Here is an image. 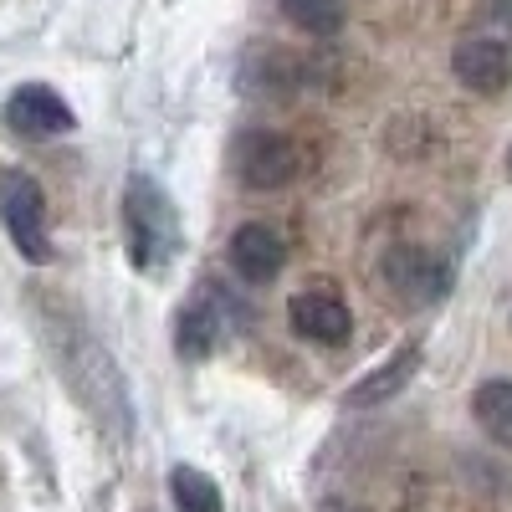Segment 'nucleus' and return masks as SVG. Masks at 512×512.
Returning a JSON list of instances; mask_svg holds the SVG:
<instances>
[{
  "instance_id": "nucleus-9",
  "label": "nucleus",
  "mask_w": 512,
  "mask_h": 512,
  "mask_svg": "<svg viewBox=\"0 0 512 512\" xmlns=\"http://www.w3.org/2000/svg\"><path fill=\"white\" fill-rule=\"evenodd\" d=\"M6 123L16 134H31V139H57V134H72L77 128V113L67 108V98L47 82H21V88L6 98Z\"/></svg>"
},
{
  "instance_id": "nucleus-1",
  "label": "nucleus",
  "mask_w": 512,
  "mask_h": 512,
  "mask_svg": "<svg viewBox=\"0 0 512 512\" xmlns=\"http://www.w3.org/2000/svg\"><path fill=\"white\" fill-rule=\"evenodd\" d=\"M123 241L144 277H159L180 256V210L154 175H128L123 185Z\"/></svg>"
},
{
  "instance_id": "nucleus-11",
  "label": "nucleus",
  "mask_w": 512,
  "mask_h": 512,
  "mask_svg": "<svg viewBox=\"0 0 512 512\" xmlns=\"http://www.w3.org/2000/svg\"><path fill=\"white\" fill-rule=\"evenodd\" d=\"M226 262H231V272H236L241 282H251V287L277 282V272L287 267V241H282L272 226H262V221H246V226H236V236L226 241Z\"/></svg>"
},
{
  "instance_id": "nucleus-8",
  "label": "nucleus",
  "mask_w": 512,
  "mask_h": 512,
  "mask_svg": "<svg viewBox=\"0 0 512 512\" xmlns=\"http://www.w3.org/2000/svg\"><path fill=\"white\" fill-rule=\"evenodd\" d=\"M236 88L256 103H277L292 98L297 88H308V62L287 52V47H251L236 62Z\"/></svg>"
},
{
  "instance_id": "nucleus-15",
  "label": "nucleus",
  "mask_w": 512,
  "mask_h": 512,
  "mask_svg": "<svg viewBox=\"0 0 512 512\" xmlns=\"http://www.w3.org/2000/svg\"><path fill=\"white\" fill-rule=\"evenodd\" d=\"M277 6H282V16L297 31L313 36V41H333L338 31H344V21H349L344 0H277Z\"/></svg>"
},
{
  "instance_id": "nucleus-3",
  "label": "nucleus",
  "mask_w": 512,
  "mask_h": 512,
  "mask_svg": "<svg viewBox=\"0 0 512 512\" xmlns=\"http://www.w3.org/2000/svg\"><path fill=\"white\" fill-rule=\"evenodd\" d=\"M0 221H6V236L26 262L47 267L57 256L52 226H47V195H41V185L26 169H0Z\"/></svg>"
},
{
  "instance_id": "nucleus-10",
  "label": "nucleus",
  "mask_w": 512,
  "mask_h": 512,
  "mask_svg": "<svg viewBox=\"0 0 512 512\" xmlns=\"http://www.w3.org/2000/svg\"><path fill=\"white\" fill-rule=\"evenodd\" d=\"M287 323L308 338V344H349V333H354V313L344 308V297L338 292H323V287H308V292H297L292 303H287Z\"/></svg>"
},
{
  "instance_id": "nucleus-14",
  "label": "nucleus",
  "mask_w": 512,
  "mask_h": 512,
  "mask_svg": "<svg viewBox=\"0 0 512 512\" xmlns=\"http://www.w3.org/2000/svg\"><path fill=\"white\" fill-rule=\"evenodd\" d=\"M169 497H175V512H226L216 477L190 466V461H180L175 472H169Z\"/></svg>"
},
{
  "instance_id": "nucleus-13",
  "label": "nucleus",
  "mask_w": 512,
  "mask_h": 512,
  "mask_svg": "<svg viewBox=\"0 0 512 512\" xmlns=\"http://www.w3.org/2000/svg\"><path fill=\"white\" fill-rule=\"evenodd\" d=\"M472 415H477V425H482L497 446L512 451V379H487V384H477Z\"/></svg>"
},
{
  "instance_id": "nucleus-6",
  "label": "nucleus",
  "mask_w": 512,
  "mask_h": 512,
  "mask_svg": "<svg viewBox=\"0 0 512 512\" xmlns=\"http://www.w3.org/2000/svg\"><path fill=\"white\" fill-rule=\"evenodd\" d=\"M236 323V308L216 292V282H205V292H195L190 303L175 313V354L185 364H200L221 349V338L231 333Z\"/></svg>"
},
{
  "instance_id": "nucleus-7",
  "label": "nucleus",
  "mask_w": 512,
  "mask_h": 512,
  "mask_svg": "<svg viewBox=\"0 0 512 512\" xmlns=\"http://www.w3.org/2000/svg\"><path fill=\"white\" fill-rule=\"evenodd\" d=\"M451 72L466 82L472 93H502L507 82H512V36L502 31H466L456 41V52H451Z\"/></svg>"
},
{
  "instance_id": "nucleus-12",
  "label": "nucleus",
  "mask_w": 512,
  "mask_h": 512,
  "mask_svg": "<svg viewBox=\"0 0 512 512\" xmlns=\"http://www.w3.org/2000/svg\"><path fill=\"white\" fill-rule=\"evenodd\" d=\"M420 359H425V349L420 344H400L390 359H384L379 369H369L359 384H354V390L344 395V405L349 410H374V405H390L400 390H405V384L420 374Z\"/></svg>"
},
{
  "instance_id": "nucleus-17",
  "label": "nucleus",
  "mask_w": 512,
  "mask_h": 512,
  "mask_svg": "<svg viewBox=\"0 0 512 512\" xmlns=\"http://www.w3.org/2000/svg\"><path fill=\"white\" fill-rule=\"evenodd\" d=\"M502 164H507V180H512V144H507V159Z\"/></svg>"
},
{
  "instance_id": "nucleus-5",
  "label": "nucleus",
  "mask_w": 512,
  "mask_h": 512,
  "mask_svg": "<svg viewBox=\"0 0 512 512\" xmlns=\"http://www.w3.org/2000/svg\"><path fill=\"white\" fill-rule=\"evenodd\" d=\"M231 169L246 190H282L303 169V149L287 134H277V128H246V134H236Z\"/></svg>"
},
{
  "instance_id": "nucleus-4",
  "label": "nucleus",
  "mask_w": 512,
  "mask_h": 512,
  "mask_svg": "<svg viewBox=\"0 0 512 512\" xmlns=\"http://www.w3.org/2000/svg\"><path fill=\"white\" fill-rule=\"evenodd\" d=\"M379 272H384V287L395 292V303H405V308L441 303V297L451 292V282H456V267L446 262V256L431 251V246H415V241L384 251Z\"/></svg>"
},
{
  "instance_id": "nucleus-2",
  "label": "nucleus",
  "mask_w": 512,
  "mask_h": 512,
  "mask_svg": "<svg viewBox=\"0 0 512 512\" xmlns=\"http://www.w3.org/2000/svg\"><path fill=\"white\" fill-rule=\"evenodd\" d=\"M62 374H67V390L82 400V410L103 425V436H113L123 446L128 431H134V405H128V384L118 374V359L103 344H93V338H72Z\"/></svg>"
},
{
  "instance_id": "nucleus-16",
  "label": "nucleus",
  "mask_w": 512,
  "mask_h": 512,
  "mask_svg": "<svg viewBox=\"0 0 512 512\" xmlns=\"http://www.w3.org/2000/svg\"><path fill=\"white\" fill-rule=\"evenodd\" d=\"M323 512H359V507H344V502H323Z\"/></svg>"
}]
</instances>
